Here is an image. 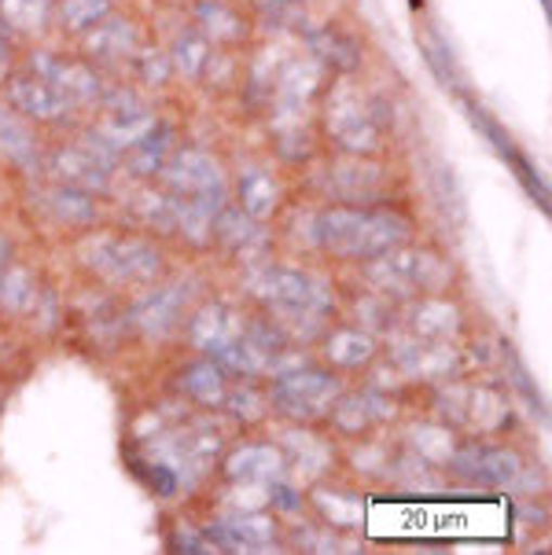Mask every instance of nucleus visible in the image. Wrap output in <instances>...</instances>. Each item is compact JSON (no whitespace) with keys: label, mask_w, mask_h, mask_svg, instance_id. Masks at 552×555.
I'll return each instance as SVG.
<instances>
[{"label":"nucleus","mask_w":552,"mask_h":555,"mask_svg":"<svg viewBox=\"0 0 552 555\" xmlns=\"http://www.w3.org/2000/svg\"><path fill=\"white\" fill-rule=\"evenodd\" d=\"M129 41H133V30L126 23H107L100 34H92V49L100 44V52H126Z\"/></svg>","instance_id":"nucleus-3"},{"label":"nucleus","mask_w":552,"mask_h":555,"mask_svg":"<svg viewBox=\"0 0 552 555\" xmlns=\"http://www.w3.org/2000/svg\"><path fill=\"white\" fill-rule=\"evenodd\" d=\"M104 12H107V0H67L63 4V23L70 30H86V26H97Z\"/></svg>","instance_id":"nucleus-2"},{"label":"nucleus","mask_w":552,"mask_h":555,"mask_svg":"<svg viewBox=\"0 0 552 555\" xmlns=\"http://www.w3.org/2000/svg\"><path fill=\"white\" fill-rule=\"evenodd\" d=\"M12 100H15V107L30 111V115H41V118H52L63 111V96L49 81H15Z\"/></svg>","instance_id":"nucleus-1"},{"label":"nucleus","mask_w":552,"mask_h":555,"mask_svg":"<svg viewBox=\"0 0 552 555\" xmlns=\"http://www.w3.org/2000/svg\"><path fill=\"white\" fill-rule=\"evenodd\" d=\"M4 63H8V44L0 41V70H4Z\"/></svg>","instance_id":"nucleus-7"},{"label":"nucleus","mask_w":552,"mask_h":555,"mask_svg":"<svg viewBox=\"0 0 552 555\" xmlns=\"http://www.w3.org/2000/svg\"><path fill=\"white\" fill-rule=\"evenodd\" d=\"M49 0H4V12H12L18 23H41Z\"/></svg>","instance_id":"nucleus-4"},{"label":"nucleus","mask_w":552,"mask_h":555,"mask_svg":"<svg viewBox=\"0 0 552 555\" xmlns=\"http://www.w3.org/2000/svg\"><path fill=\"white\" fill-rule=\"evenodd\" d=\"M200 60H203L200 44H195V41H181V49H177V63H181V67L189 63V70L195 74V70H200Z\"/></svg>","instance_id":"nucleus-6"},{"label":"nucleus","mask_w":552,"mask_h":555,"mask_svg":"<svg viewBox=\"0 0 552 555\" xmlns=\"http://www.w3.org/2000/svg\"><path fill=\"white\" fill-rule=\"evenodd\" d=\"M203 23H207V30H218L221 37H232L240 34V23H232V15L224 12V8H203Z\"/></svg>","instance_id":"nucleus-5"}]
</instances>
